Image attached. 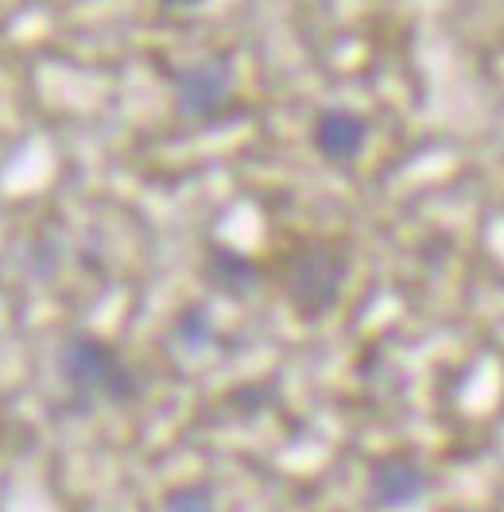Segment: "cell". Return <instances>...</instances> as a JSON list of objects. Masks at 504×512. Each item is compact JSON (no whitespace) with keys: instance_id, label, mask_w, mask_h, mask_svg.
Returning <instances> with one entry per match:
<instances>
[{"instance_id":"cell-9","label":"cell","mask_w":504,"mask_h":512,"mask_svg":"<svg viewBox=\"0 0 504 512\" xmlns=\"http://www.w3.org/2000/svg\"><path fill=\"white\" fill-rule=\"evenodd\" d=\"M167 4H175V8H190V4H202V0H167Z\"/></svg>"},{"instance_id":"cell-1","label":"cell","mask_w":504,"mask_h":512,"mask_svg":"<svg viewBox=\"0 0 504 512\" xmlns=\"http://www.w3.org/2000/svg\"><path fill=\"white\" fill-rule=\"evenodd\" d=\"M59 377L78 404H132L140 396V377L117 346L94 334H70L59 346Z\"/></svg>"},{"instance_id":"cell-2","label":"cell","mask_w":504,"mask_h":512,"mask_svg":"<svg viewBox=\"0 0 504 512\" xmlns=\"http://www.w3.org/2000/svg\"><path fill=\"white\" fill-rule=\"evenodd\" d=\"M349 280V253L342 245H307L287 260L284 291L299 319H326Z\"/></svg>"},{"instance_id":"cell-6","label":"cell","mask_w":504,"mask_h":512,"mask_svg":"<svg viewBox=\"0 0 504 512\" xmlns=\"http://www.w3.org/2000/svg\"><path fill=\"white\" fill-rule=\"evenodd\" d=\"M206 276L229 299H245L260 288V264L241 249H229V245H214L206 253Z\"/></svg>"},{"instance_id":"cell-8","label":"cell","mask_w":504,"mask_h":512,"mask_svg":"<svg viewBox=\"0 0 504 512\" xmlns=\"http://www.w3.org/2000/svg\"><path fill=\"white\" fill-rule=\"evenodd\" d=\"M179 338L187 342V346H206L210 338H214V322H210V315L206 311H198V307H190L187 315L179 319Z\"/></svg>"},{"instance_id":"cell-5","label":"cell","mask_w":504,"mask_h":512,"mask_svg":"<svg viewBox=\"0 0 504 512\" xmlns=\"http://www.w3.org/2000/svg\"><path fill=\"white\" fill-rule=\"evenodd\" d=\"M311 144L326 163H353L369 144V121L353 109H322L311 125Z\"/></svg>"},{"instance_id":"cell-3","label":"cell","mask_w":504,"mask_h":512,"mask_svg":"<svg viewBox=\"0 0 504 512\" xmlns=\"http://www.w3.org/2000/svg\"><path fill=\"white\" fill-rule=\"evenodd\" d=\"M175 105H179V117L194 121V125L225 117L229 105H233V70H229V63L206 59V63L179 70L175 74Z\"/></svg>"},{"instance_id":"cell-7","label":"cell","mask_w":504,"mask_h":512,"mask_svg":"<svg viewBox=\"0 0 504 512\" xmlns=\"http://www.w3.org/2000/svg\"><path fill=\"white\" fill-rule=\"evenodd\" d=\"M159 512H218V493H214V485L190 481V485L171 489L163 497V509Z\"/></svg>"},{"instance_id":"cell-4","label":"cell","mask_w":504,"mask_h":512,"mask_svg":"<svg viewBox=\"0 0 504 512\" xmlns=\"http://www.w3.org/2000/svg\"><path fill=\"white\" fill-rule=\"evenodd\" d=\"M431 489V474L404 454H388L377 458L369 466V481H365V493H369V505L380 512H400L415 509Z\"/></svg>"}]
</instances>
